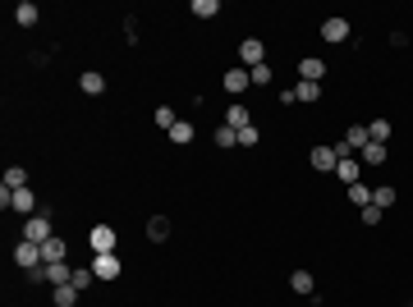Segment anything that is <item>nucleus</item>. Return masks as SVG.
Instances as JSON below:
<instances>
[{
  "label": "nucleus",
  "mask_w": 413,
  "mask_h": 307,
  "mask_svg": "<svg viewBox=\"0 0 413 307\" xmlns=\"http://www.w3.org/2000/svg\"><path fill=\"white\" fill-rule=\"evenodd\" d=\"M23 239H28V243H46V239H51V206H42L37 215H28V225H23Z\"/></svg>",
  "instance_id": "1"
},
{
  "label": "nucleus",
  "mask_w": 413,
  "mask_h": 307,
  "mask_svg": "<svg viewBox=\"0 0 413 307\" xmlns=\"http://www.w3.org/2000/svg\"><path fill=\"white\" fill-rule=\"evenodd\" d=\"M239 64H244V69L266 64V46H262V37H244V42H239Z\"/></svg>",
  "instance_id": "2"
},
{
  "label": "nucleus",
  "mask_w": 413,
  "mask_h": 307,
  "mask_svg": "<svg viewBox=\"0 0 413 307\" xmlns=\"http://www.w3.org/2000/svg\"><path fill=\"white\" fill-rule=\"evenodd\" d=\"M88 243H92V252H97V257H101V252H115V248H120V234L110 230V225H92Z\"/></svg>",
  "instance_id": "3"
},
{
  "label": "nucleus",
  "mask_w": 413,
  "mask_h": 307,
  "mask_svg": "<svg viewBox=\"0 0 413 307\" xmlns=\"http://www.w3.org/2000/svg\"><path fill=\"white\" fill-rule=\"evenodd\" d=\"M321 42H331V46L349 42V18H345V14H331L326 23H321Z\"/></svg>",
  "instance_id": "4"
},
{
  "label": "nucleus",
  "mask_w": 413,
  "mask_h": 307,
  "mask_svg": "<svg viewBox=\"0 0 413 307\" xmlns=\"http://www.w3.org/2000/svg\"><path fill=\"white\" fill-rule=\"evenodd\" d=\"M308 161H312V170H321V174H331V170L340 165V156H336V147H331V142L312 147V152H308Z\"/></svg>",
  "instance_id": "5"
},
{
  "label": "nucleus",
  "mask_w": 413,
  "mask_h": 307,
  "mask_svg": "<svg viewBox=\"0 0 413 307\" xmlns=\"http://www.w3.org/2000/svg\"><path fill=\"white\" fill-rule=\"evenodd\" d=\"M14 261L23 266V271L42 266V243H28V239H18V243H14Z\"/></svg>",
  "instance_id": "6"
},
{
  "label": "nucleus",
  "mask_w": 413,
  "mask_h": 307,
  "mask_svg": "<svg viewBox=\"0 0 413 307\" xmlns=\"http://www.w3.org/2000/svg\"><path fill=\"white\" fill-rule=\"evenodd\" d=\"M92 271H97V280H120V252H101V257H92Z\"/></svg>",
  "instance_id": "7"
},
{
  "label": "nucleus",
  "mask_w": 413,
  "mask_h": 307,
  "mask_svg": "<svg viewBox=\"0 0 413 307\" xmlns=\"http://www.w3.org/2000/svg\"><path fill=\"white\" fill-rule=\"evenodd\" d=\"M10 211L37 215V211H42V202H37V193H32V188H18V193H10Z\"/></svg>",
  "instance_id": "8"
},
{
  "label": "nucleus",
  "mask_w": 413,
  "mask_h": 307,
  "mask_svg": "<svg viewBox=\"0 0 413 307\" xmlns=\"http://www.w3.org/2000/svg\"><path fill=\"white\" fill-rule=\"evenodd\" d=\"M321 78H326V60H321V55L299 60V83H321Z\"/></svg>",
  "instance_id": "9"
},
{
  "label": "nucleus",
  "mask_w": 413,
  "mask_h": 307,
  "mask_svg": "<svg viewBox=\"0 0 413 307\" xmlns=\"http://www.w3.org/2000/svg\"><path fill=\"white\" fill-rule=\"evenodd\" d=\"M64 257H69V243H64L60 234H51V239L42 243V261L46 266H55V261H64Z\"/></svg>",
  "instance_id": "10"
},
{
  "label": "nucleus",
  "mask_w": 413,
  "mask_h": 307,
  "mask_svg": "<svg viewBox=\"0 0 413 307\" xmlns=\"http://www.w3.org/2000/svg\"><path fill=\"white\" fill-rule=\"evenodd\" d=\"M244 88H253V78H248V69H244V64L225 69V92H229V96H239Z\"/></svg>",
  "instance_id": "11"
},
{
  "label": "nucleus",
  "mask_w": 413,
  "mask_h": 307,
  "mask_svg": "<svg viewBox=\"0 0 413 307\" xmlns=\"http://www.w3.org/2000/svg\"><path fill=\"white\" fill-rule=\"evenodd\" d=\"M69 280H74V266H69V261L46 266V284H51V289H60V284H69Z\"/></svg>",
  "instance_id": "12"
},
{
  "label": "nucleus",
  "mask_w": 413,
  "mask_h": 307,
  "mask_svg": "<svg viewBox=\"0 0 413 307\" xmlns=\"http://www.w3.org/2000/svg\"><path fill=\"white\" fill-rule=\"evenodd\" d=\"M336 174H340V184H358V174H363V161H353V156H345V161H340L336 165Z\"/></svg>",
  "instance_id": "13"
},
{
  "label": "nucleus",
  "mask_w": 413,
  "mask_h": 307,
  "mask_svg": "<svg viewBox=\"0 0 413 307\" xmlns=\"http://www.w3.org/2000/svg\"><path fill=\"white\" fill-rule=\"evenodd\" d=\"M37 18H42V10H37L32 0H18V5H14V23H18V28H32Z\"/></svg>",
  "instance_id": "14"
},
{
  "label": "nucleus",
  "mask_w": 413,
  "mask_h": 307,
  "mask_svg": "<svg viewBox=\"0 0 413 307\" xmlns=\"http://www.w3.org/2000/svg\"><path fill=\"white\" fill-rule=\"evenodd\" d=\"M78 88H83V96H101L106 92V78L97 74V69H88V74L78 78Z\"/></svg>",
  "instance_id": "15"
},
{
  "label": "nucleus",
  "mask_w": 413,
  "mask_h": 307,
  "mask_svg": "<svg viewBox=\"0 0 413 307\" xmlns=\"http://www.w3.org/2000/svg\"><path fill=\"white\" fill-rule=\"evenodd\" d=\"M358 161H363V165H386V161H390V152H386L381 142H367L363 152H358Z\"/></svg>",
  "instance_id": "16"
},
{
  "label": "nucleus",
  "mask_w": 413,
  "mask_h": 307,
  "mask_svg": "<svg viewBox=\"0 0 413 307\" xmlns=\"http://www.w3.org/2000/svg\"><path fill=\"white\" fill-rule=\"evenodd\" d=\"M0 188H5V193H18V188H28V170H23V165H10V170H5V184H0Z\"/></svg>",
  "instance_id": "17"
},
{
  "label": "nucleus",
  "mask_w": 413,
  "mask_h": 307,
  "mask_svg": "<svg viewBox=\"0 0 413 307\" xmlns=\"http://www.w3.org/2000/svg\"><path fill=\"white\" fill-rule=\"evenodd\" d=\"M147 239H152V243H166L170 239V215H152V220H147Z\"/></svg>",
  "instance_id": "18"
},
{
  "label": "nucleus",
  "mask_w": 413,
  "mask_h": 307,
  "mask_svg": "<svg viewBox=\"0 0 413 307\" xmlns=\"http://www.w3.org/2000/svg\"><path fill=\"white\" fill-rule=\"evenodd\" d=\"M69 284H74L78 293H88L92 284H97V271H92V266H74V280H69Z\"/></svg>",
  "instance_id": "19"
},
{
  "label": "nucleus",
  "mask_w": 413,
  "mask_h": 307,
  "mask_svg": "<svg viewBox=\"0 0 413 307\" xmlns=\"http://www.w3.org/2000/svg\"><path fill=\"white\" fill-rule=\"evenodd\" d=\"M225 124H229V129H248V124H253V115H248V106H239V101H234V106L225 110Z\"/></svg>",
  "instance_id": "20"
},
{
  "label": "nucleus",
  "mask_w": 413,
  "mask_h": 307,
  "mask_svg": "<svg viewBox=\"0 0 413 307\" xmlns=\"http://www.w3.org/2000/svg\"><path fill=\"white\" fill-rule=\"evenodd\" d=\"M290 289H294V293H303V298H308V293L317 289V284H312V271H290Z\"/></svg>",
  "instance_id": "21"
},
{
  "label": "nucleus",
  "mask_w": 413,
  "mask_h": 307,
  "mask_svg": "<svg viewBox=\"0 0 413 307\" xmlns=\"http://www.w3.org/2000/svg\"><path fill=\"white\" fill-rule=\"evenodd\" d=\"M51 303H55V307H74L78 303V289H74V284H60V289H51Z\"/></svg>",
  "instance_id": "22"
},
{
  "label": "nucleus",
  "mask_w": 413,
  "mask_h": 307,
  "mask_svg": "<svg viewBox=\"0 0 413 307\" xmlns=\"http://www.w3.org/2000/svg\"><path fill=\"white\" fill-rule=\"evenodd\" d=\"M367 138L386 147V142H390V120H372V124H367Z\"/></svg>",
  "instance_id": "23"
},
{
  "label": "nucleus",
  "mask_w": 413,
  "mask_h": 307,
  "mask_svg": "<svg viewBox=\"0 0 413 307\" xmlns=\"http://www.w3.org/2000/svg\"><path fill=\"white\" fill-rule=\"evenodd\" d=\"M395 198H399V193H395V188H390V184L372 188V206H381V211H386V206H395Z\"/></svg>",
  "instance_id": "24"
},
{
  "label": "nucleus",
  "mask_w": 413,
  "mask_h": 307,
  "mask_svg": "<svg viewBox=\"0 0 413 307\" xmlns=\"http://www.w3.org/2000/svg\"><path fill=\"white\" fill-rule=\"evenodd\" d=\"M170 142H175V147H188V142H193V124H175V129H170Z\"/></svg>",
  "instance_id": "25"
},
{
  "label": "nucleus",
  "mask_w": 413,
  "mask_h": 307,
  "mask_svg": "<svg viewBox=\"0 0 413 307\" xmlns=\"http://www.w3.org/2000/svg\"><path fill=\"white\" fill-rule=\"evenodd\" d=\"M221 14V0H193V18H216Z\"/></svg>",
  "instance_id": "26"
},
{
  "label": "nucleus",
  "mask_w": 413,
  "mask_h": 307,
  "mask_svg": "<svg viewBox=\"0 0 413 307\" xmlns=\"http://www.w3.org/2000/svg\"><path fill=\"white\" fill-rule=\"evenodd\" d=\"M175 124H179V115H175V106H156V129H175Z\"/></svg>",
  "instance_id": "27"
},
{
  "label": "nucleus",
  "mask_w": 413,
  "mask_h": 307,
  "mask_svg": "<svg viewBox=\"0 0 413 307\" xmlns=\"http://www.w3.org/2000/svg\"><path fill=\"white\" fill-rule=\"evenodd\" d=\"M216 147H239V129L221 124V129H216Z\"/></svg>",
  "instance_id": "28"
},
{
  "label": "nucleus",
  "mask_w": 413,
  "mask_h": 307,
  "mask_svg": "<svg viewBox=\"0 0 413 307\" xmlns=\"http://www.w3.org/2000/svg\"><path fill=\"white\" fill-rule=\"evenodd\" d=\"M349 202H353V206H358V211H363V206H372V188L353 184V188H349Z\"/></svg>",
  "instance_id": "29"
},
{
  "label": "nucleus",
  "mask_w": 413,
  "mask_h": 307,
  "mask_svg": "<svg viewBox=\"0 0 413 307\" xmlns=\"http://www.w3.org/2000/svg\"><path fill=\"white\" fill-rule=\"evenodd\" d=\"M294 96H299V101H317V96H321V83H299V88H294Z\"/></svg>",
  "instance_id": "30"
},
{
  "label": "nucleus",
  "mask_w": 413,
  "mask_h": 307,
  "mask_svg": "<svg viewBox=\"0 0 413 307\" xmlns=\"http://www.w3.org/2000/svg\"><path fill=\"white\" fill-rule=\"evenodd\" d=\"M248 78H253L258 88H266V83H271V64H258V69H248Z\"/></svg>",
  "instance_id": "31"
},
{
  "label": "nucleus",
  "mask_w": 413,
  "mask_h": 307,
  "mask_svg": "<svg viewBox=\"0 0 413 307\" xmlns=\"http://www.w3.org/2000/svg\"><path fill=\"white\" fill-rule=\"evenodd\" d=\"M258 138H262V133L253 129V124H248V129H239V147H258Z\"/></svg>",
  "instance_id": "32"
},
{
  "label": "nucleus",
  "mask_w": 413,
  "mask_h": 307,
  "mask_svg": "<svg viewBox=\"0 0 413 307\" xmlns=\"http://www.w3.org/2000/svg\"><path fill=\"white\" fill-rule=\"evenodd\" d=\"M363 225H381V206H363Z\"/></svg>",
  "instance_id": "33"
}]
</instances>
